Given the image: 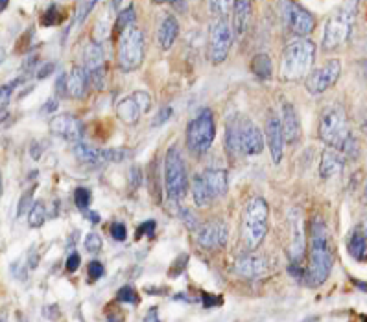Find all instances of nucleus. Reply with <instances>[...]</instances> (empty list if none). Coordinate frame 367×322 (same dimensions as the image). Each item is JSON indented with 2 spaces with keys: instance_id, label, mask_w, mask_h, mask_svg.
Returning <instances> with one entry per match:
<instances>
[{
  "instance_id": "72a5a7b5",
  "label": "nucleus",
  "mask_w": 367,
  "mask_h": 322,
  "mask_svg": "<svg viewBox=\"0 0 367 322\" xmlns=\"http://www.w3.org/2000/svg\"><path fill=\"white\" fill-rule=\"evenodd\" d=\"M233 4H235V0H209L211 12L218 17H224L225 13L233 10Z\"/></svg>"
},
{
  "instance_id": "7ed1b4c3",
  "label": "nucleus",
  "mask_w": 367,
  "mask_h": 322,
  "mask_svg": "<svg viewBox=\"0 0 367 322\" xmlns=\"http://www.w3.org/2000/svg\"><path fill=\"white\" fill-rule=\"evenodd\" d=\"M316 59V45L306 37H295L290 41L282 52L281 78L284 81L304 80L312 72Z\"/></svg>"
},
{
  "instance_id": "423d86ee",
  "label": "nucleus",
  "mask_w": 367,
  "mask_h": 322,
  "mask_svg": "<svg viewBox=\"0 0 367 322\" xmlns=\"http://www.w3.org/2000/svg\"><path fill=\"white\" fill-rule=\"evenodd\" d=\"M189 170L178 146H170L165 157V186L172 201H179L189 192Z\"/></svg>"
},
{
  "instance_id": "6ab92c4d",
  "label": "nucleus",
  "mask_w": 367,
  "mask_h": 322,
  "mask_svg": "<svg viewBox=\"0 0 367 322\" xmlns=\"http://www.w3.org/2000/svg\"><path fill=\"white\" fill-rule=\"evenodd\" d=\"M89 83H91L89 70L85 67H72V70L65 74V94H67V98H83L87 94V89H89Z\"/></svg>"
},
{
  "instance_id": "f8f14e48",
  "label": "nucleus",
  "mask_w": 367,
  "mask_h": 322,
  "mask_svg": "<svg viewBox=\"0 0 367 322\" xmlns=\"http://www.w3.org/2000/svg\"><path fill=\"white\" fill-rule=\"evenodd\" d=\"M235 30L224 17L216 19L209 30V59L214 65L224 63L231 52Z\"/></svg>"
},
{
  "instance_id": "6e6552de",
  "label": "nucleus",
  "mask_w": 367,
  "mask_h": 322,
  "mask_svg": "<svg viewBox=\"0 0 367 322\" xmlns=\"http://www.w3.org/2000/svg\"><path fill=\"white\" fill-rule=\"evenodd\" d=\"M144 54H146V41L144 34L137 26L124 30L118 37V69L122 72H133L137 70L144 61Z\"/></svg>"
},
{
  "instance_id": "8fccbe9b",
  "label": "nucleus",
  "mask_w": 367,
  "mask_h": 322,
  "mask_svg": "<svg viewBox=\"0 0 367 322\" xmlns=\"http://www.w3.org/2000/svg\"><path fill=\"white\" fill-rule=\"evenodd\" d=\"M56 107H58V102H56V100H48V102H46V105H45V113H50V111H54L56 109Z\"/></svg>"
},
{
  "instance_id": "c756f323",
  "label": "nucleus",
  "mask_w": 367,
  "mask_h": 322,
  "mask_svg": "<svg viewBox=\"0 0 367 322\" xmlns=\"http://www.w3.org/2000/svg\"><path fill=\"white\" fill-rule=\"evenodd\" d=\"M45 219H46L45 205L41 201L35 203L28 212V225L32 229H39V227H43V223H45Z\"/></svg>"
},
{
  "instance_id": "4468645a",
  "label": "nucleus",
  "mask_w": 367,
  "mask_h": 322,
  "mask_svg": "<svg viewBox=\"0 0 367 322\" xmlns=\"http://www.w3.org/2000/svg\"><path fill=\"white\" fill-rule=\"evenodd\" d=\"M151 94L146 91H135L132 96H126V98L118 102L116 105V115L120 118L124 124L127 126H135L140 118V115L148 113L151 109Z\"/></svg>"
},
{
  "instance_id": "a19ab883",
  "label": "nucleus",
  "mask_w": 367,
  "mask_h": 322,
  "mask_svg": "<svg viewBox=\"0 0 367 322\" xmlns=\"http://www.w3.org/2000/svg\"><path fill=\"white\" fill-rule=\"evenodd\" d=\"M179 216H181V219H183L185 225H187L190 230H194L196 227H198V218L194 216V212H190L189 208H183V210L179 212Z\"/></svg>"
},
{
  "instance_id": "864d4df0",
  "label": "nucleus",
  "mask_w": 367,
  "mask_h": 322,
  "mask_svg": "<svg viewBox=\"0 0 367 322\" xmlns=\"http://www.w3.org/2000/svg\"><path fill=\"white\" fill-rule=\"evenodd\" d=\"M8 2H10V0H0V8H2V10H6Z\"/></svg>"
},
{
  "instance_id": "9d476101",
  "label": "nucleus",
  "mask_w": 367,
  "mask_h": 322,
  "mask_svg": "<svg viewBox=\"0 0 367 322\" xmlns=\"http://www.w3.org/2000/svg\"><path fill=\"white\" fill-rule=\"evenodd\" d=\"M319 138L331 148L339 150L349 137V122L347 113L339 104H334L323 111L322 120H319Z\"/></svg>"
},
{
  "instance_id": "37998d69",
  "label": "nucleus",
  "mask_w": 367,
  "mask_h": 322,
  "mask_svg": "<svg viewBox=\"0 0 367 322\" xmlns=\"http://www.w3.org/2000/svg\"><path fill=\"white\" fill-rule=\"evenodd\" d=\"M81 264V258H80V254L78 253H72L67 258V269L70 271V273H74V271H78V267H80Z\"/></svg>"
},
{
  "instance_id": "4be33fe9",
  "label": "nucleus",
  "mask_w": 367,
  "mask_h": 322,
  "mask_svg": "<svg viewBox=\"0 0 367 322\" xmlns=\"http://www.w3.org/2000/svg\"><path fill=\"white\" fill-rule=\"evenodd\" d=\"M235 271L244 278H257L266 273V260L257 254H246L236 260Z\"/></svg>"
},
{
  "instance_id": "a211bd4d",
  "label": "nucleus",
  "mask_w": 367,
  "mask_h": 322,
  "mask_svg": "<svg viewBox=\"0 0 367 322\" xmlns=\"http://www.w3.org/2000/svg\"><path fill=\"white\" fill-rule=\"evenodd\" d=\"M227 238H229V230L224 221H211V223L201 225L198 230V245L209 251H218L227 245Z\"/></svg>"
},
{
  "instance_id": "f257e3e1",
  "label": "nucleus",
  "mask_w": 367,
  "mask_h": 322,
  "mask_svg": "<svg viewBox=\"0 0 367 322\" xmlns=\"http://www.w3.org/2000/svg\"><path fill=\"white\" fill-rule=\"evenodd\" d=\"M334 254L325 221L319 216L310 221V265L304 269V284L308 288H319L327 282L333 271Z\"/></svg>"
},
{
  "instance_id": "2f4dec72",
  "label": "nucleus",
  "mask_w": 367,
  "mask_h": 322,
  "mask_svg": "<svg viewBox=\"0 0 367 322\" xmlns=\"http://www.w3.org/2000/svg\"><path fill=\"white\" fill-rule=\"evenodd\" d=\"M91 199H92V194L89 188L80 186V188H76L74 190V205L80 208V210H89Z\"/></svg>"
},
{
  "instance_id": "58836bf2",
  "label": "nucleus",
  "mask_w": 367,
  "mask_h": 322,
  "mask_svg": "<svg viewBox=\"0 0 367 322\" xmlns=\"http://www.w3.org/2000/svg\"><path fill=\"white\" fill-rule=\"evenodd\" d=\"M19 83H21V80L13 81V83H10V85L2 87V115L6 113V107H8V104H10V98H12L13 87L19 85Z\"/></svg>"
},
{
  "instance_id": "ea45409f",
  "label": "nucleus",
  "mask_w": 367,
  "mask_h": 322,
  "mask_svg": "<svg viewBox=\"0 0 367 322\" xmlns=\"http://www.w3.org/2000/svg\"><path fill=\"white\" fill-rule=\"evenodd\" d=\"M172 113H174L172 107H162V109L157 113V116H155L154 127H159V126H162V124H167V122L170 120Z\"/></svg>"
},
{
  "instance_id": "f3484780",
  "label": "nucleus",
  "mask_w": 367,
  "mask_h": 322,
  "mask_svg": "<svg viewBox=\"0 0 367 322\" xmlns=\"http://www.w3.org/2000/svg\"><path fill=\"white\" fill-rule=\"evenodd\" d=\"M48 129L52 135L61 137L70 142H80L83 135H85V127L80 118H76L74 115H56L48 122Z\"/></svg>"
},
{
  "instance_id": "dca6fc26",
  "label": "nucleus",
  "mask_w": 367,
  "mask_h": 322,
  "mask_svg": "<svg viewBox=\"0 0 367 322\" xmlns=\"http://www.w3.org/2000/svg\"><path fill=\"white\" fill-rule=\"evenodd\" d=\"M288 232H290L288 254H290L292 262L299 264L306 251V230H304L303 212L299 208H292L288 212Z\"/></svg>"
},
{
  "instance_id": "b1692460",
  "label": "nucleus",
  "mask_w": 367,
  "mask_h": 322,
  "mask_svg": "<svg viewBox=\"0 0 367 322\" xmlns=\"http://www.w3.org/2000/svg\"><path fill=\"white\" fill-rule=\"evenodd\" d=\"M350 256L358 262H366L367 260V227L366 225H358L353 229L347 242Z\"/></svg>"
},
{
  "instance_id": "5701e85b",
  "label": "nucleus",
  "mask_w": 367,
  "mask_h": 322,
  "mask_svg": "<svg viewBox=\"0 0 367 322\" xmlns=\"http://www.w3.org/2000/svg\"><path fill=\"white\" fill-rule=\"evenodd\" d=\"M231 12H233L231 26L235 30V34L244 35L249 26V17H251V0H235Z\"/></svg>"
},
{
  "instance_id": "cd10ccee",
  "label": "nucleus",
  "mask_w": 367,
  "mask_h": 322,
  "mask_svg": "<svg viewBox=\"0 0 367 322\" xmlns=\"http://www.w3.org/2000/svg\"><path fill=\"white\" fill-rule=\"evenodd\" d=\"M251 72L258 80H271L273 76V63L268 54H257L251 59Z\"/></svg>"
},
{
  "instance_id": "bb28decb",
  "label": "nucleus",
  "mask_w": 367,
  "mask_h": 322,
  "mask_svg": "<svg viewBox=\"0 0 367 322\" xmlns=\"http://www.w3.org/2000/svg\"><path fill=\"white\" fill-rule=\"evenodd\" d=\"M81 59H83V67L91 72H96V70L103 69V50L102 43H96V41H91L89 45L83 46L81 50Z\"/></svg>"
},
{
  "instance_id": "4d7b16f0",
  "label": "nucleus",
  "mask_w": 367,
  "mask_h": 322,
  "mask_svg": "<svg viewBox=\"0 0 367 322\" xmlns=\"http://www.w3.org/2000/svg\"><path fill=\"white\" fill-rule=\"evenodd\" d=\"M120 2H122V0H115V4H120Z\"/></svg>"
},
{
  "instance_id": "f03ea898",
  "label": "nucleus",
  "mask_w": 367,
  "mask_h": 322,
  "mask_svg": "<svg viewBox=\"0 0 367 322\" xmlns=\"http://www.w3.org/2000/svg\"><path fill=\"white\" fill-rule=\"evenodd\" d=\"M225 146L235 155H258L264 150V137L251 118L235 115L225 126Z\"/></svg>"
},
{
  "instance_id": "79ce46f5",
  "label": "nucleus",
  "mask_w": 367,
  "mask_h": 322,
  "mask_svg": "<svg viewBox=\"0 0 367 322\" xmlns=\"http://www.w3.org/2000/svg\"><path fill=\"white\" fill-rule=\"evenodd\" d=\"M154 234H155V221H154V219H149V221L143 223L137 229V238H143V236L151 238Z\"/></svg>"
},
{
  "instance_id": "c03bdc74",
  "label": "nucleus",
  "mask_w": 367,
  "mask_h": 322,
  "mask_svg": "<svg viewBox=\"0 0 367 322\" xmlns=\"http://www.w3.org/2000/svg\"><path fill=\"white\" fill-rule=\"evenodd\" d=\"M222 302H224L222 297H213V295L209 293L203 295V306H205L207 310H209V308H214V306H220Z\"/></svg>"
},
{
  "instance_id": "603ef678",
  "label": "nucleus",
  "mask_w": 367,
  "mask_h": 322,
  "mask_svg": "<svg viewBox=\"0 0 367 322\" xmlns=\"http://www.w3.org/2000/svg\"><path fill=\"white\" fill-rule=\"evenodd\" d=\"M157 4H174V2H179V0H154Z\"/></svg>"
},
{
  "instance_id": "a18cd8bd",
  "label": "nucleus",
  "mask_w": 367,
  "mask_h": 322,
  "mask_svg": "<svg viewBox=\"0 0 367 322\" xmlns=\"http://www.w3.org/2000/svg\"><path fill=\"white\" fill-rule=\"evenodd\" d=\"M32 197H34V190H30L28 194H24L21 203H19V216H23V214L26 212V208H28V205L32 203Z\"/></svg>"
},
{
  "instance_id": "1a4fd4ad",
  "label": "nucleus",
  "mask_w": 367,
  "mask_h": 322,
  "mask_svg": "<svg viewBox=\"0 0 367 322\" xmlns=\"http://www.w3.org/2000/svg\"><path fill=\"white\" fill-rule=\"evenodd\" d=\"M216 138V122L209 109L200 111V115L192 118L187 126V146L194 155H203L211 150Z\"/></svg>"
},
{
  "instance_id": "ddd939ff",
  "label": "nucleus",
  "mask_w": 367,
  "mask_h": 322,
  "mask_svg": "<svg viewBox=\"0 0 367 322\" xmlns=\"http://www.w3.org/2000/svg\"><path fill=\"white\" fill-rule=\"evenodd\" d=\"M76 159L87 166H102V164H115V162H124L132 153L122 148L116 150H100V148H92L89 144H81L76 142L74 146Z\"/></svg>"
},
{
  "instance_id": "20e7f679",
  "label": "nucleus",
  "mask_w": 367,
  "mask_h": 322,
  "mask_svg": "<svg viewBox=\"0 0 367 322\" xmlns=\"http://www.w3.org/2000/svg\"><path fill=\"white\" fill-rule=\"evenodd\" d=\"M268 216H270V207L262 197H253L247 203L242 214V240L246 243L249 251L260 247L268 232Z\"/></svg>"
},
{
  "instance_id": "0eeeda50",
  "label": "nucleus",
  "mask_w": 367,
  "mask_h": 322,
  "mask_svg": "<svg viewBox=\"0 0 367 322\" xmlns=\"http://www.w3.org/2000/svg\"><path fill=\"white\" fill-rule=\"evenodd\" d=\"M227 172L225 170H205L192 179V197L198 207H211L218 197L227 192Z\"/></svg>"
},
{
  "instance_id": "7c9ffc66",
  "label": "nucleus",
  "mask_w": 367,
  "mask_h": 322,
  "mask_svg": "<svg viewBox=\"0 0 367 322\" xmlns=\"http://www.w3.org/2000/svg\"><path fill=\"white\" fill-rule=\"evenodd\" d=\"M63 10L58 6V4H52L45 13H43V17H41V24H45V26H56V24L61 23V19H63Z\"/></svg>"
},
{
  "instance_id": "39448f33",
  "label": "nucleus",
  "mask_w": 367,
  "mask_h": 322,
  "mask_svg": "<svg viewBox=\"0 0 367 322\" xmlns=\"http://www.w3.org/2000/svg\"><path fill=\"white\" fill-rule=\"evenodd\" d=\"M356 19V0H347L344 6L338 8L336 12L327 19L325 30H323V48L331 52L338 46L347 43L350 37L353 26Z\"/></svg>"
},
{
  "instance_id": "473e14b6",
  "label": "nucleus",
  "mask_w": 367,
  "mask_h": 322,
  "mask_svg": "<svg viewBox=\"0 0 367 322\" xmlns=\"http://www.w3.org/2000/svg\"><path fill=\"white\" fill-rule=\"evenodd\" d=\"M116 299L120 300V302H126V304H138V295L137 289L133 288V286H124V288L118 289V293H116Z\"/></svg>"
},
{
  "instance_id": "e433bc0d",
  "label": "nucleus",
  "mask_w": 367,
  "mask_h": 322,
  "mask_svg": "<svg viewBox=\"0 0 367 322\" xmlns=\"http://www.w3.org/2000/svg\"><path fill=\"white\" fill-rule=\"evenodd\" d=\"M111 236H113V240H116V242H124L127 238V229L126 225L124 223H118V221H115V223L111 225Z\"/></svg>"
},
{
  "instance_id": "393cba45",
  "label": "nucleus",
  "mask_w": 367,
  "mask_h": 322,
  "mask_svg": "<svg viewBox=\"0 0 367 322\" xmlns=\"http://www.w3.org/2000/svg\"><path fill=\"white\" fill-rule=\"evenodd\" d=\"M179 35V23L178 19L174 15H167L162 19L161 26H159V32H157V39H159V46L162 50H170L178 39Z\"/></svg>"
},
{
  "instance_id": "412c9836",
  "label": "nucleus",
  "mask_w": 367,
  "mask_h": 322,
  "mask_svg": "<svg viewBox=\"0 0 367 322\" xmlns=\"http://www.w3.org/2000/svg\"><path fill=\"white\" fill-rule=\"evenodd\" d=\"M282 133H284V142L286 144H297L301 140V120H299V115L295 107L292 104L282 105Z\"/></svg>"
},
{
  "instance_id": "3c124183",
  "label": "nucleus",
  "mask_w": 367,
  "mask_h": 322,
  "mask_svg": "<svg viewBox=\"0 0 367 322\" xmlns=\"http://www.w3.org/2000/svg\"><path fill=\"white\" fill-rule=\"evenodd\" d=\"M85 216L91 219V223H100V216H98V212H91V210H87Z\"/></svg>"
},
{
  "instance_id": "f704fd0d",
  "label": "nucleus",
  "mask_w": 367,
  "mask_h": 322,
  "mask_svg": "<svg viewBox=\"0 0 367 322\" xmlns=\"http://www.w3.org/2000/svg\"><path fill=\"white\" fill-rule=\"evenodd\" d=\"M339 150L344 151V155H347L349 159H356V157H358V153H360V144H358V140H356L353 135H349V137H347V140L344 142V146H342Z\"/></svg>"
},
{
  "instance_id": "4c0bfd02",
  "label": "nucleus",
  "mask_w": 367,
  "mask_h": 322,
  "mask_svg": "<svg viewBox=\"0 0 367 322\" xmlns=\"http://www.w3.org/2000/svg\"><path fill=\"white\" fill-rule=\"evenodd\" d=\"M87 273H89V278H91V282H96L103 276V265L100 262H91V264L87 265Z\"/></svg>"
},
{
  "instance_id": "5fc2aeb1",
  "label": "nucleus",
  "mask_w": 367,
  "mask_h": 322,
  "mask_svg": "<svg viewBox=\"0 0 367 322\" xmlns=\"http://www.w3.org/2000/svg\"><path fill=\"white\" fill-rule=\"evenodd\" d=\"M358 288L366 289V291H367V284H360V282H358Z\"/></svg>"
},
{
  "instance_id": "aec40b11",
  "label": "nucleus",
  "mask_w": 367,
  "mask_h": 322,
  "mask_svg": "<svg viewBox=\"0 0 367 322\" xmlns=\"http://www.w3.org/2000/svg\"><path fill=\"white\" fill-rule=\"evenodd\" d=\"M266 140L270 148L271 161L273 164H279L282 161V151H284V133H282V124L277 116H270L266 122Z\"/></svg>"
},
{
  "instance_id": "de8ad7c7",
  "label": "nucleus",
  "mask_w": 367,
  "mask_h": 322,
  "mask_svg": "<svg viewBox=\"0 0 367 322\" xmlns=\"http://www.w3.org/2000/svg\"><path fill=\"white\" fill-rule=\"evenodd\" d=\"M144 321H146V322H148V321H159V317H157V308H151L148 315L144 317Z\"/></svg>"
},
{
  "instance_id": "6e6d98bb",
  "label": "nucleus",
  "mask_w": 367,
  "mask_h": 322,
  "mask_svg": "<svg viewBox=\"0 0 367 322\" xmlns=\"http://www.w3.org/2000/svg\"><path fill=\"white\" fill-rule=\"evenodd\" d=\"M364 201L367 203V186H366V194H364Z\"/></svg>"
},
{
  "instance_id": "49530a36",
  "label": "nucleus",
  "mask_w": 367,
  "mask_h": 322,
  "mask_svg": "<svg viewBox=\"0 0 367 322\" xmlns=\"http://www.w3.org/2000/svg\"><path fill=\"white\" fill-rule=\"evenodd\" d=\"M54 69H56V65L54 63H45L39 69V72H37V78H39V80H45V78H48V76L54 72Z\"/></svg>"
},
{
  "instance_id": "a878e982",
  "label": "nucleus",
  "mask_w": 367,
  "mask_h": 322,
  "mask_svg": "<svg viewBox=\"0 0 367 322\" xmlns=\"http://www.w3.org/2000/svg\"><path fill=\"white\" fill-rule=\"evenodd\" d=\"M345 159L342 153L333 150H327L322 157V164H319V175L323 179H333L334 175L344 172Z\"/></svg>"
},
{
  "instance_id": "09e8293b",
  "label": "nucleus",
  "mask_w": 367,
  "mask_h": 322,
  "mask_svg": "<svg viewBox=\"0 0 367 322\" xmlns=\"http://www.w3.org/2000/svg\"><path fill=\"white\" fill-rule=\"evenodd\" d=\"M360 129L364 135H367V111H364V115L360 118Z\"/></svg>"
},
{
  "instance_id": "c9c22d12",
  "label": "nucleus",
  "mask_w": 367,
  "mask_h": 322,
  "mask_svg": "<svg viewBox=\"0 0 367 322\" xmlns=\"http://www.w3.org/2000/svg\"><path fill=\"white\" fill-rule=\"evenodd\" d=\"M85 249H87V253H91V254H98L100 251H102V238L98 236L96 232H89L85 236Z\"/></svg>"
},
{
  "instance_id": "2eb2a0df",
  "label": "nucleus",
  "mask_w": 367,
  "mask_h": 322,
  "mask_svg": "<svg viewBox=\"0 0 367 322\" xmlns=\"http://www.w3.org/2000/svg\"><path fill=\"white\" fill-rule=\"evenodd\" d=\"M339 74H342V63L339 59H328L327 63L319 67V69L312 70L306 76V91L310 94H323L325 91H328L331 87H334V83L338 81Z\"/></svg>"
},
{
  "instance_id": "9b49d317",
  "label": "nucleus",
  "mask_w": 367,
  "mask_h": 322,
  "mask_svg": "<svg viewBox=\"0 0 367 322\" xmlns=\"http://www.w3.org/2000/svg\"><path fill=\"white\" fill-rule=\"evenodd\" d=\"M279 12L290 32L297 37H306L316 30V17L301 6L297 0H279Z\"/></svg>"
},
{
  "instance_id": "c85d7f7f",
  "label": "nucleus",
  "mask_w": 367,
  "mask_h": 322,
  "mask_svg": "<svg viewBox=\"0 0 367 322\" xmlns=\"http://www.w3.org/2000/svg\"><path fill=\"white\" fill-rule=\"evenodd\" d=\"M135 24V8L127 6L126 10H122L118 15H116V23H115V30L118 34H122L124 30L132 28Z\"/></svg>"
}]
</instances>
